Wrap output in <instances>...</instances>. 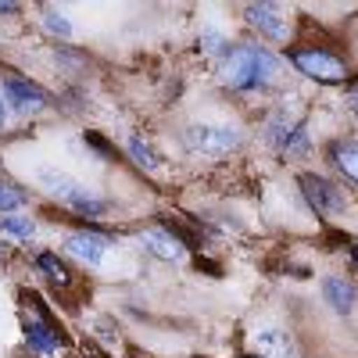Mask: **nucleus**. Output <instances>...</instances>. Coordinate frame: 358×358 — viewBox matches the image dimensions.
Listing matches in <instances>:
<instances>
[{
	"label": "nucleus",
	"instance_id": "f03ea898",
	"mask_svg": "<svg viewBox=\"0 0 358 358\" xmlns=\"http://www.w3.org/2000/svg\"><path fill=\"white\" fill-rule=\"evenodd\" d=\"M40 183H43L50 194H57L65 204H72L79 215H101V212H104V201H97L83 183H76L72 176L57 172V169H40Z\"/></svg>",
	"mask_w": 358,
	"mask_h": 358
},
{
	"label": "nucleus",
	"instance_id": "6ab92c4d",
	"mask_svg": "<svg viewBox=\"0 0 358 358\" xmlns=\"http://www.w3.org/2000/svg\"><path fill=\"white\" fill-rule=\"evenodd\" d=\"M22 204H25V194H18V190L8 187V183H0V212L11 215L15 208H22Z\"/></svg>",
	"mask_w": 358,
	"mask_h": 358
},
{
	"label": "nucleus",
	"instance_id": "f257e3e1",
	"mask_svg": "<svg viewBox=\"0 0 358 358\" xmlns=\"http://www.w3.org/2000/svg\"><path fill=\"white\" fill-rule=\"evenodd\" d=\"M283 72L280 57L273 50H258V47H236L226 62H222V83L229 90H255L276 83Z\"/></svg>",
	"mask_w": 358,
	"mask_h": 358
},
{
	"label": "nucleus",
	"instance_id": "412c9836",
	"mask_svg": "<svg viewBox=\"0 0 358 358\" xmlns=\"http://www.w3.org/2000/svg\"><path fill=\"white\" fill-rule=\"evenodd\" d=\"M86 143H90V147H94V151H101L104 158H111V155H115V151H111V147L104 143V136H101V133H86Z\"/></svg>",
	"mask_w": 358,
	"mask_h": 358
},
{
	"label": "nucleus",
	"instance_id": "f3484780",
	"mask_svg": "<svg viewBox=\"0 0 358 358\" xmlns=\"http://www.w3.org/2000/svg\"><path fill=\"white\" fill-rule=\"evenodd\" d=\"M280 143H283V151H297V155H305V151H308L305 126H294V129H287V133L280 136Z\"/></svg>",
	"mask_w": 358,
	"mask_h": 358
},
{
	"label": "nucleus",
	"instance_id": "bb28decb",
	"mask_svg": "<svg viewBox=\"0 0 358 358\" xmlns=\"http://www.w3.org/2000/svg\"><path fill=\"white\" fill-rule=\"evenodd\" d=\"M244 358H248V355H244Z\"/></svg>",
	"mask_w": 358,
	"mask_h": 358
},
{
	"label": "nucleus",
	"instance_id": "a878e982",
	"mask_svg": "<svg viewBox=\"0 0 358 358\" xmlns=\"http://www.w3.org/2000/svg\"><path fill=\"white\" fill-rule=\"evenodd\" d=\"M4 251H8V248H4V244H0V258H4Z\"/></svg>",
	"mask_w": 358,
	"mask_h": 358
},
{
	"label": "nucleus",
	"instance_id": "4be33fe9",
	"mask_svg": "<svg viewBox=\"0 0 358 358\" xmlns=\"http://www.w3.org/2000/svg\"><path fill=\"white\" fill-rule=\"evenodd\" d=\"M334 241H337V244H344V251L358 262V241H344V236H334Z\"/></svg>",
	"mask_w": 358,
	"mask_h": 358
},
{
	"label": "nucleus",
	"instance_id": "7ed1b4c3",
	"mask_svg": "<svg viewBox=\"0 0 358 358\" xmlns=\"http://www.w3.org/2000/svg\"><path fill=\"white\" fill-rule=\"evenodd\" d=\"M290 65L297 72H305L308 79H319V83H344V76H348L341 57L334 50H322V47H297V50H290Z\"/></svg>",
	"mask_w": 358,
	"mask_h": 358
},
{
	"label": "nucleus",
	"instance_id": "39448f33",
	"mask_svg": "<svg viewBox=\"0 0 358 358\" xmlns=\"http://www.w3.org/2000/svg\"><path fill=\"white\" fill-rule=\"evenodd\" d=\"M297 187H301V194H305V201L312 204L315 215H341L344 208H348L344 194L330 183V179H322V176L301 172V176H297Z\"/></svg>",
	"mask_w": 358,
	"mask_h": 358
},
{
	"label": "nucleus",
	"instance_id": "20e7f679",
	"mask_svg": "<svg viewBox=\"0 0 358 358\" xmlns=\"http://www.w3.org/2000/svg\"><path fill=\"white\" fill-rule=\"evenodd\" d=\"M183 140L194 155H212V158L229 155L241 147V133L229 129V126H190Z\"/></svg>",
	"mask_w": 358,
	"mask_h": 358
},
{
	"label": "nucleus",
	"instance_id": "9b49d317",
	"mask_svg": "<svg viewBox=\"0 0 358 358\" xmlns=\"http://www.w3.org/2000/svg\"><path fill=\"white\" fill-rule=\"evenodd\" d=\"M258 351H262V358H297V348L283 330H262L258 334Z\"/></svg>",
	"mask_w": 358,
	"mask_h": 358
},
{
	"label": "nucleus",
	"instance_id": "6e6552de",
	"mask_svg": "<svg viewBox=\"0 0 358 358\" xmlns=\"http://www.w3.org/2000/svg\"><path fill=\"white\" fill-rule=\"evenodd\" d=\"M4 94H8L11 108H18V111H25V115H33V111L43 108V94H40V90L29 83V79H22V76H8V79H4Z\"/></svg>",
	"mask_w": 358,
	"mask_h": 358
},
{
	"label": "nucleus",
	"instance_id": "b1692460",
	"mask_svg": "<svg viewBox=\"0 0 358 358\" xmlns=\"http://www.w3.org/2000/svg\"><path fill=\"white\" fill-rule=\"evenodd\" d=\"M18 11V4H0V15H15Z\"/></svg>",
	"mask_w": 358,
	"mask_h": 358
},
{
	"label": "nucleus",
	"instance_id": "aec40b11",
	"mask_svg": "<svg viewBox=\"0 0 358 358\" xmlns=\"http://www.w3.org/2000/svg\"><path fill=\"white\" fill-rule=\"evenodd\" d=\"M201 43H204V50H208V54H219V50L226 47V40L215 33V29H212V33H204V40H201Z\"/></svg>",
	"mask_w": 358,
	"mask_h": 358
},
{
	"label": "nucleus",
	"instance_id": "ddd939ff",
	"mask_svg": "<svg viewBox=\"0 0 358 358\" xmlns=\"http://www.w3.org/2000/svg\"><path fill=\"white\" fill-rule=\"evenodd\" d=\"M36 265H40V273H43L50 283H57V287H69V283H72V273H69L65 262L57 258L54 251H43V255L36 258Z\"/></svg>",
	"mask_w": 358,
	"mask_h": 358
},
{
	"label": "nucleus",
	"instance_id": "dca6fc26",
	"mask_svg": "<svg viewBox=\"0 0 358 358\" xmlns=\"http://www.w3.org/2000/svg\"><path fill=\"white\" fill-rule=\"evenodd\" d=\"M40 15H43V25L50 29L54 36H72V22H69V15H62V11L50 8V4H43Z\"/></svg>",
	"mask_w": 358,
	"mask_h": 358
},
{
	"label": "nucleus",
	"instance_id": "0eeeda50",
	"mask_svg": "<svg viewBox=\"0 0 358 358\" xmlns=\"http://www.w3.org/2000/svg\"><path fill=\"white\" fill-rule=\"evenodd\" d=\"M25 301H29V312H33V319L22 322L29 344H33L36 351H43V355L62 351V337H57V330L50 326V319H47V312H43V305H40V297H36V301H33V297H25Z\"/></svg>",
	"mask_w": 358,
	"mask_h": 358
},
{
	"label": "nucleus",
	"instance_id": "423d86ee",
	"mask_svg": "<svg viewBox=\"0 0 358 358\" xmlns=\"http://www.w3.org/2000/svg\"><path fill=\"white\" fill-rule=\"evenodd\" d=\"M244 18L255 25V33H262L268 43H287L290 40V22L280 15L276 4H248Z\"/></svg>",
	"mask_w": 358,
	"mask_h": 358
},
{
	"label": "nucleus",
	"instance_id": "1a4fd4ad",
	"mask_svg": "<svg viewBox=\"0 0 358 358\" xmlns=\"http://www.w3.org/2000/svg\"><path fill=\"white\" fill-rule=\"evenodd\" d=\"M65 251L86 265H101L104 262V251H108V241L104 236H94V233H72L65 241Z\"/></svg>",
	"mask_w": 358,
	"mask_h": 358
},
{
	"label": "nucleus",
	"instance_id": "a211bd4d",
	"mask_svg": "<svg viewBox=\"0 0 358 358\" xmlns=\"http://www.w3.org/2000/svg\"><path fill=\"white\" fill-rule=\"evenodd\" d=\"M0 229H8V233L22 236V241H29V236L36 233V226L29 222V219H22V215H4V222H0Z\"/></svg>",
	"mask_w": 358,
	"mask_h": 358
},
{
	"label": "nucleus",
	"instance_id": "4468645a",
	"mask_svg": "<svg viewBox=\"0 0 358 358\" xmlns=\"http://www.w3.org/2000/svg\"><path fill=\"white\" fill-rule=\"evenodd\" d=\"M334 162H337V169L351 179V183H358V147L355 143H337L334 147Z\"/></svg>",
	"mask_w": 358,
	"mask_h": 358
},
{
	"label": "nucleus",
	"instance_id": "393cba45",
	"mask_svg": "<svg viewBox=\"0 0 358 358\" xmlns=\"http://www.w3.org/2000/svg\"><path fill=\"white\" fill-rule=\"evenodd\" d=\"M4 118H8V108H4V101H0V126H4Z\"/></svg>",
	"mask_w": 358,
	"mask_h": 358
},
{
	"label": "nucleus",
	"instance_id": "5701e85b",
	"mask_svg": "<svg viewBox=\"0 0 358 358\" xmlns=\"http://www.w3.org/2000/svg\"><path fill=\"white\" fill-rule=\"evenodd\" d=\"M348 104H351V111L358 115V79L351 83V90H348Z\"/></svg>",
	"mask_w": 358,
	"mask_h": 358
},
{
	"label": "nucleus",
	"instance_id": "9d476101",
	"mask_svg": "<svg viewBox=\"0 0 358 358\" xmlns=\"http://www.w3.org/2000/svg\"><path fill=\"white\" fill-rule=\"evenodd\" d=\"M140 241H143L147 251H151L155 258H162V262H179V258L187 255V244H183V241H176L169 229H147Z\"/></svg>",
	"mask_w": 358,
	"mask_h": 358
},
{
	"label": "nucleus",
	"instance_id": "2eb2a0df",
	"mask_svg": "<svg viewBox=\"0 0 358 358\" xmlns=\"http://www.w3.org/2000/svg\"><path fill=\"white\" fill-rule=\"evenodd\" d=\"M129 155H133V162H136L143 172H155V169H158V155L143 143V136H129Z\"/></svg>",
	"mask_w": 358,
	"mask_h": 358
},
{
	"label": "nucleus",
	"instance_id": "f8f14e48",
	"mask_svg": "<svg viewBox=\"0 0 358 358\" xmlns=\"http://www.w3.org/2000/svg\"><path fill=\"white\" fill-rule=\"evenodd\" d=\"M322 294H326V301H330L341 315H348L351 308H355V287L348 283V280H337V276H330V280H326L322 283Z\"/></svg>",
	"mask_w": 358,
	"mask_h": 358
}]
</instances>
